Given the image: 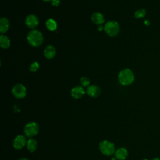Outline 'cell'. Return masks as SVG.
Returning a JSON list of instances; mask_svg holds the SVG:
<instances>
[{"instance_id":"6da1fadb","label":"cell","mask_w":160,"mask_h":160,"mask_svg":"<svg viewBox=\"0 0 160 160\" xmlns=\"http://www.w3.org/2000/svg\"><path fill=\"white\" fill-rule=\"evenodd\" d=\"M119 82L122 86H129L131 84L135 79L133 71L129 69L125 68L120 71L118 76Z\"/></svg>"},{"instance_id":"7a4b0ae2","label":"cell","mask_w":160,"mask_h":160,"mask_svg":"<svg viewBox=\"0 0 160 160\" xmlns=\"http://www.w3.org/2000/svg\"><path fill=\"white\" fill-rule=\"evenodd\" d=\"M26 39L28 44L31 46L38 47L43 42V36L39 31L32 29L28 33Z\"/></svg>"},{"instance_id":"3957f363","label":"cell","mask_w":160,"mask_h":160,"mask_svg":"<svg viewBox=\"0 0 160 160\" xmlns=\"http://www.w3.org/2000/svg\"><path fill=\"white\" fill-rule=\"evenodd\" d=\"M99 149L102 154L107 156L114 154L116 151L114 143L108 140H103L100 142L99 144Z\"/></svg>"},{"instance_id":"277c9868","label":"cell","mask_w":160,"mask_h":160,"mask_svg":"<svg viewBox=\"0 0 160 160\" xmlns=\"http://www.w3.org/2000/svg\"><path fill=\"white\" fill-rule=\"evenodd\" d=\"M105 32L110 37H115L119 33L120 26L115 21H108L104 27Z\"/></svg>"},{"instance_id":"5b68a950","label":"cell","mask_w":160,"mask_h":160,"mask_svg":"<svg viewBox=\"0 0 160 160\" xmlns=\"http://www.w3.org/2000/svg\"><path fill=\"white\" fill-rule=\"evenodd\" d=\"M39 131V126L36 122L31 121L28 122L24 127V132L29 138H32L37 135Z\"/></svg>"},{"instance_id":"8992f818","label":"cell","mask_w":160,"mask_h":160,"mask_svg":"<svg viewBox=\"0 0 160 160\" xmlns=\"http://www.w3.org/2000/svg\"><path fill=\"white\" fill-rule=\"evenodd\" d=\"M12 94L16 98L22 99L24 98L27 94L26 88L22 84H15L11 90Z\"/></svg>"},{"instance_id":"52a82bcc","label":"cell","mask_w":160,"mask_h":160,"mask_svg":"<svg viewBox=\"0 0 160 160\" xmlns=\"http://www.w3.org/2000/svg\"><path fill=\"white\" fill-rule=\"evenodd\" d=\"M39 24L38 18L33 14H30L28 15L25 19L26 26L31 29H34Z\"/></svg>"},{"instance_id":"ba28073f","label":"cell","mask_w":160,"mask_h":160,"mask_svg":"<svg viewBox=\"0 0 160 160\" xmlns=\"http://www.w3.org/2000/svg\"><path fill=\"white\" fill-rule=\"evenodd\" d=\"M27 143L26 139L23 135H18L13 140V147L17 150L22 149Z\"/></svg>"},{"instance_id":"9c48e42d","label":"cell","mask_w":160,"mask_h":160,"mask_svg":"<svg viewBox=\"0 0 160 160\" xmlns=\"http://www.w3.org/2000/svg\"><path fill=\"white\" fill-rule=\"evenodd\" d=\"M101 91L100 88L94 84L89 85L86 88V93L91 98H97L101 94Z\"/></svg>"},{"instance_id":"30bf717a","label":"cell","mask_w":160,"mask_h":160,"mask_svg":"<svg viewBox=\"0 0 160 160\" xmlns=\"http://www.w3.org/2000/svg\"><path fill=\"white\" fill-rule=\"evenodd\" d=\"M85 90L82 86H77L72 88L71 90V96L76 99H78L81 98L85 94Z\"/></svg>"},{"instance_id":"8fae6325","label":"cell","mask_w":160,"mask_h":160,"mask_svg":"<svg viewBox=\"0 0 160 160\" xmlns=\"http://www.w3.org/2000/svg\"><path fill=\"white\" fill-rule=\"evenodd\" d=\"M56 53V48L52 45L47 46L44 50V56L48 59H52Z\"/></svg>"},{"instance_id":"7c38bea8","label":"cell","mask_w":160,"mask_h":160,"mask_svg":"<svg viewBox=\"0 0 160 160\" xmlns=\"http://www.w3.org/2000/svg\"><path fill=\"white\" fill-rule=\"evenodd\" d=\"M91 19L92 22L94 24H98V25H101V24H103L105 21V19H104L103 14L99 12H94L91 15Z\"/></svg>"},{"instance_id":"4fadbf2b","label":"cell","mask_w":160,"mask_h":160,"mask_svg":"<svg viewBox=\"0 0 160 160\" xmlns=\"http://www.w3.org/2000/svg\"><path fill=\"white\" fill-rule=\"evenodd\" d=\"M115 158L118 160H124L128 156V151L124 148H120L115 151Z\"/></svg>"},{"instance_id":"5bb4252c","label":"cell","mask_w":160,"mask_h":160,"mask_svg":"<svg viewBox=\"0 0 160 160\" xmlns=\"http://www.w3.org/2000/svg\"><path fill=\"white\" fill-rule=\"evenodd\" d=\"M9 28V21L6 18L2 17L0 19V32L1 34L6 32Z\"/></svg>"},{"instance_id":"9a60e30c","label":"cell","mask_w":160,"mask_h":160,"mask_svg":"<svg viewBox=\"0 0 160 160\" xmlns=\"http://www.w3.org/2000/svg\"><path fill=\"white\" fill-rule=\"evenodd\" d=\"M11 45V41L9 38L4 35V34H1L0 36V46L1 48L2 49H8L9 48Z\"/></svg>"},{"instance_id":"2e32d148","label":"cell","mask_w":160,"mask_h":160,"mask_svg":"<svg viewBox=\"0 0 160 160\" xmlns=\"http://www.w3.org/2000/svg\"><path fill=\"white\" fill-rule=\"evenodd\" d=\"M38 146V143L37 141L32 139V138H30L26 143V148L28 149V150L31 152H34L36 150Z\"/></svg>"},{"instance_id":"e0dca14e","label":"cell","mask_w":160,"mask_h":160,"mask_svg":"<svg viewBox=\"0 0 160 160\" xmlns=\"http://www.w3.org/2000/svg\"><path fill=\"white\" fill-rule=\"evenodd\" d=\"M46 26L48 30L51 31H53L57 29L58 24L56 21L54 19L52 18H49L47 19V21H46Z\"/></svg>"},{"instance_id":"ac0fdd59","label":"cell","mask_w":160,"mask_h":160,"mask_svg":"<svg viewBox=\"0 0 160 160\" xmlns=\"http://www.w3.org/2000/svg\"><path fill=\"white\" fill-rule=\"evenodd\" d=\"M146 10L143 8H141L136 11L134 14V16L136 19H141V18H143L146 16Z\"/></svg>"},{"instance_id":"d6986e66","label":"cell","mask_w":160,"mask_h":160,"mask_svg":"<svg viewBox=\"0 0 160 160\" xmlns=\"http://www.w3.org/2000/svg\"><path fill=\"white\" fill-rule=\"evenodd\" d=\"M80 84L82 87H88L90 85V79L86 76L81 77L80 79Z\"/></svg>"},{"instance_id":"ffe728a7","label":"cell","mask_w":160,"mask_h":160,"mask_svg":"<svg viewBox=\"0 0 160 160\" xmlns=\"http://www.w3.org/2000/svg\"><path fill=\"white\" fill-rule=\"evenodd\" d=\"M39 68V64L37 61H34L30 64L29 70L31 72H36Z\"/></svg>"},{"instance_id":"44dd1931","label":"cell","mask_w":160,"mask_h":160,"mask_svg":"<svg viewBox=\"0 0 160 160\" xmlns=\"http://www.w3.org/2000/svg\"><path fill=\"white\" fill-rule=\"evenodd\" d=\"M59 4H60L59 0H52L51 1V4L54 7L58 6L59 5Z\"/></svg>"},{"instance_id":"7402d4cb","label":"cell","mask_w":160,"mask_h":160,"mask_svg":"<svg viewBox=\"0 0 160 160\" xmlns=\"http://www.w3.org/2000/svg\"><path fill=\"white\" fill-rule=\"evenodd\" d=\"M144 24H146V26H149V25L150 24V22H149V20H148V19H146V20L144 21Z\"/></svg>"},{"instance_id":"603a6c76","label":"cell","mask_w":160,"mask_h":160,"mask_svg":"<svg viewBox=\"0 0 160 160\" xmlns=\"http://www.w3.org/2000/svg\"><path fill=\"white\" fill-rule=\"evenodd\" d=\"M18 160H29L28 158H20Z\"/></svg>"},{"instance_id":"cb8c5ba5","label":"cell","mask_w":160,"mask_h":160,"mask_svg":"<svg viewBox=\"0 0 160 160\" xmlns=\"http://www.w3.org/2000/svg\"><path fill=\"white\" fill-rule=\"evenodd\" d=\"M152 160H160V158H154Z\"/></svg>"},{"instance_id":"d4e9b609","label":"cell","mask_w":160,"mask_h":160,"mask_svg":"<svg viewBox=\"0 0 160 160\" xmlns=\"http://www.w3.org/2000/svg\"><path fill=\"white\" fill-rule=\"evenodd\" d=\"M102 29V27L101 26H99V27H98V30H99H99H100V31H101Z\"/></svg>"},{"instance_id":"484cf974","label":"cell","mask_w":160,"mask_h":160,"mask_svg":"<svg viewBox=\"0 0 160 160\" xmlns=\"http://www.w3.org/2000/svg\"><path fill=\"white\" fill-rule=\"evenodd\" d=\"M43 1H45V2H49V1H51L52 0H42Z\"/></svg>"},{"instance_id":"4316f807","label":"cell","mask_w":160,"mask_h":160,"mask_svg":"<svg viewBox=\"0 0 160 160\" xmlns=\"http://www.w3.org/2000/svg\"><path fill=\"white\" fill-rule=\"evenodd\" d=\"M142 160H148V159H142Z\"/></svg>"}]
</instances>
